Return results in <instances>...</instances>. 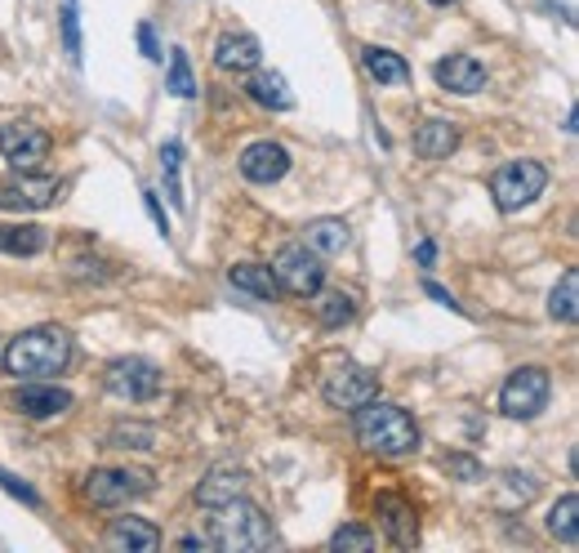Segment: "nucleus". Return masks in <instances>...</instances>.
<instances>
[{"instance_id": "f257e3e1", "label": "nucleus", "mask_w": 579, "mask_h": 553, "mask_svg": "<svg viewBox=\"0 0 579 553\" xmlns=\"http://www.w3.org/2000/svg\"><path fill=\"white\" fill-rule=\"evenodd\" d=\"M353 429H357V442L374 455H389V459H402V455H415L419 451V425L415 415L397 402H361L353 410Z\"/></svg>"}, {"instance_id": "f03ea898", "label": "nucleus", "mask_w": 579, "mask_h": 553, "mask_svg": "<svg viewBox=\"0 0 579 553\" xmlns=\"http://www.w3.org/2000/svg\"><path fill=\"white\" fill-rule=\"evenodd\" d=\"M210 544L223 553H255V549H272L276 531L263 518L259 504H250L246 495H236L227 504H219L210 518Z\"/></svg>"}, {"instance_id": "7ed1b4c3", "label": "nucleus", "mask_w": 579, "mask_h": 553, "mask_svg": "<svg viewBox=\"0 0 579 553\" xmlns=\"http://www.w3.org/2000/svg\"><path fill=\"white\" fill-rule=\"evenodd\" d=\"M72 361V335L59 331V327H36V331H23L19 340H10L5 348V366L10 376H27V380H50L59 376L63 366Z\"/></svg>"}, {"instance_id": "20e7f679", "label": "nucleus", "mask_w": 579, "mask_h": 553, "mask_svg": "<svg viewBox=\"0 0 579 553\" xmlns=\"http://www.w3.org/2000/svg\"><path fill=\"white\" fill-rule=\"evenodd\" d=\"M549 393H553V380L544 366H521L513 371L500 389V410L508 420H535V415L549 406Z\"/></svg>"}, {"instance_id": "39448f33", "label": "nucleus", "mask_w": 579, "mask_h": 553, "mask_svg": "<svg viewBox=\"0 0 579 553\" xmlns=\"http://www.w3.org/2000/svg\"><path fill=\"white\" fill-rule=\"evenodd\" d=\"M544 188H549V170H544L540 161H508V165H500L495 179H491V197H495V206L508 210V214L521 210V206H530Z\"/></svg>"}, {"instance_id": "423d86ee", "label": "nucleus", "mask_w": 579, "mask_h": 553, "mask_svg": "<svg viewBox=\"0 0 579 553\" xmlns=\"http://www.w3.org/2000/svg\"><path fill=\"white\" fill-rule=\"evenodd\" d=\"M50 134H45L36 121H0V157H5L14 170L32 174L50 161Z\"/></svg>"}, {"instance_id": "0eeeda50", "label": "nucleus", "mask_w": 579, "mask_h": 553, "mask_svg": "<svg viewBox=\"0 0 579 553\" xmlns=\"http://www.w3.org/2000/svg\"><path fill=\"white\" fill-rule=\"evenodd\" d=\"M272 276H276V286L290 291V295H299V299H312L325 282V268H321V255L308 250V246H285L276 259H272Z\"/></svg>"}, {"instance_id": "6e6552de", "label": "nucleus", "mask_w": 579, "mask_h": 553, "mask_svg": "<svg viewBox=\"0 0 579 553\" xmlns=\"http://www.w3.org/2000/svg\"><path fill=\"white\" fill-rule=\"evenodd\" d=\"M321 393L334 410H357L361 402L379 397V376L370 371V366H357V361H334Z\"/></svg>"}, {"instance_id": "1a4fd4ad", "label": "nucleus", "mask_w": 579, "mask_h": 553, "mask_svg": "<svg viewBox=\"0 0 579 553\" xmlns=\"http://www.w3.org/2000/svg\"><path fill=\"white\" fill-rule=\"evenodd\" d=\"M152 491V474L148 469H94L85 478V495L103 509H121V504L138 500Z\"/></svg>"}, {"instance_id": "9d476101", "label": "nucleus", "mask_w": 579, "mask_h": 553, "mask_svg": "<svg viewBox=\"0 0 579 553\" xmlns=\"http://www.w3.org/2000/svg\"><path fill=\"white\" fill-rule=\"evenodd\" d=\"M108 393L121 402H152L161 393V371L148 357H121L108 366Z\"/></svg>"}, {"instance_id": "9b49d317", "label": "nucleus", "mask_w": 579, "mask_h": 553, "mask_svg": "<svg viewBox=\"0 0 579 553\" xmlns=\"http://www.w3.org/2000/svg\"><path fill=\"white\" fill-rule=\"evenodd\" d=\"M59 197V179H50V174H14V179H5L0 183V206L5 210H40V206H50Z\"/></svg>"}, {"instance_id": "f8f14e48", "label": "nucleus", "mask_w": 579, "mask_h": 553, "mask_svg": "<svg viewBox=\"0 0 579 553\" xmlns=\"http://www.w3.org/2000/svg\"><path fill=\"white\" fill-rule=\"evenodd\" d=\"M374 514H379V527L397 549H415L419 544V514L406 495H379L374 500Z\"/></svg>"}, {"instance_id": "ddd939ff", "label": "nucleus", "mask_w": 579, "mask_h": 553, "mask_svg": "<svg viewBox=\"0 0 579 553\" xmlns=\"http://www.w3.org/2000/svg\"><path fill=\"white\" fill-rule=\"evenodd\" d=\"M259 63H263V45L250 32H227L214 45V67L227 76H250Z\"/></svg>"}, {"instance_id": "4468645a", "label": "nucleus", "mask_w": 579, "mask_h": 553, "mask_svg": "<svg viewBox=\"0 0 579 553\" xmlns=\"http://www.w3.org/2000/svg\"><path fill=\"white\" fill-rule=\"evenodd\" d=\"M14 406L23 415H32V420H54V415L72 410V393L59 389V384H45V380H32L14 393Z\"/></svg>"}, {"instance_id": "2eb2a0df", "label": "nucleus", "mask_w": 579, "mask_h": 553, "mask_svg": "<svg viewBox=\"0 0 579 553\" xmlns=\"http://www.w3.org/2000/svg\"><path fill=\"white\" fill-rule=\"evenodd\" d=\"M285 170H290V152L281 144H272V138L250 144L246 152H241V174H246L250 183H276V179H285Z\"/></svg>"}, {"instance_id": "dca6fc26", "label": "nucleus", "mask_w": 579, "mask_h": 553, "mask_svg": "<svg viewBox=\"0 0 579 553\" xmlns=\"http://www.w3.org/2000/svg\"><path fill=\"white\" fill-rule=\"evenodd\" d=\"M432 76H438V85L451 89V95H477V89H486V67H481L472 54L442 59L438 67H432Z\"/></svg>"}, {"instance_id": "f3484780", "label": "nucleus", "mask_w": 579, "mask_h": 553, "mask_svg": "<svg viewBox=\"0 0 579 553\" xmlns=\"http://www.w3.org/2000/svg\"><path fill=\"white\" fill-rule=\"evenodd\" d=\"M108 544L121 553H152V549H161V531L148 518H112Z\"/></svg>"}, {"instance_id": "a211bd4d", "label": "nucleus", "mask_w": 579, "mask_h": 553, "mask_svg": "<svg viewBox=\"0 0 579 553\" xmlns=\"http://www.w3.org/2000/svg\"><path fill=\"white\" fill-rule=\"evenodd\" d=\"M455 144H459L455 121L432 116V121H423V125L415 130V152H419L423 161H442V157H451V152H455Z\"/></svg>"}, {"instance_id": "6ab92c4d", "label": "nucleus", "mask_w": 579, "mask_h": 553, "mask_svg": "<svg viewBox=\"0 0 579 553\" xmlns=\"http://www.w3.org/2000/svg\"><path fill=\"white\" fill-rule=\"evenodd\" d=\"M246 95L259 103V108H272V112H290L295 108V95H290V85H285V76L281 72H250V81H246Z\"/></svg>"}, {"instance_id": "aec40b11", "label": "nucleus", "mask_w": 579, "mask_h": 553, "mask_svg": "<svg viewBox=\"0 0 579 553\" xmlns=\"http://www.w3.org/2000/svg\"><path fill=\"white\" fill-rule=\"evenodd\" d=\"M246 495V474L241 469H210L197 487V504H206V509H219V504Z\"/></svg>"}, {"instance_id": "412c9836", "label": "nucleus", "mask_w": 579, "mask_h": 553, "mask_svg": "<svg viewBox=\"0 0 579 553\" xmlns=\"http://www.w3.org/2000/svg\"><path fill=\"white\" fill-rule=\"evenodd\" d=\"M348 242H353V233H348L344 219H312L304 228V246L317 250V255H340Z\"/></svg>"}, {"instance_id": "4be33fe9", "label": "nucleus", "mask_w": 579, "mask_h": 553, "mask_svg": "<svg viewBox=\"0 0 579 553\" xmlns=\"http://www.w3.org/2000/svg\"><path fill=\"white\" fill-rule=\"evenodd\" d=\"M45 246H50V237H45V228L36 223H0V250L5 255H40Z\"/></svg>"}, {"instance_id": "5701e85b", "label": "nucleus", "mask_w": 579, "mask_h": 553, "mask_svg": "<svg viewBox=\"0 0 579 553\" xmlns=\"http://www.w3.org/2000/svg\"><path fill=\"white\" fill-rule=\"evenodd\" d=\"M227 282H232L236 291L255 295V299H276V295H281L272 268H263V263H236V268L227 272Z\"/></svg>"}, {"instance_id": "b1692460", "label": "nucleus", "mask_w": 579, "mask_h": 553, "mask_svg": "<svg viewBox=\"0 0 579 553\" xmlns=\"http://www.w3.org/2000/svg\"><path fill=\"white\" fill-rule=\"evenodd\" d=\"M361 59H366V72H370L379 85H406V81H410L406 59L393 54V50H379V45H370V50H366Z\"/></svg>"}, {"instance_id": "393cba45", "label": "nucleus", "mask_w": 579, "mask_h": 553, "mask_svg": "<svg viewBox=\"0 0 579 553\" xmlns=\"http://www.w3.org/2000/svg\"><path fill=\"white\" fill-rule=\"evenodd\" d=\"M575 518H579V495L570 491V495H562L553 509H549V531L562 540V544H579V527H575Z\"/></svg>"}, {"instance_id": "a878e982", "label": "nucleus", "mask_w": 579, "mask_h": 553, "mask_svg": "<svg viewBox=\"0 0 579 553\" xmlns=\"http://www.w3.org/2000/svg\"><path fill=\"white\" fill-rule=\"evenodd\" d=\"M317 295H321V291H317ZM353 312H357V304H353V295H344V291H330V295L317 299V317H321V327H330V331L348 327Z\"/></svg>"}, {"instance_id": "bb28decb", "label": "nucleus", "mask_w": 579, "mask_h": 553, "mask_svg": "<svg viewBox=\"0 0 579 553\" xmlns=\"http://www.w3.org/2000/svg\"><path fill=\"white\" fill-rule=\"evenodd\" d=\"M549 312H553L557 321H575V317H579V272H575V268L557 282V291H553V299H549Z\"/></svg>"}, {"instance_id": "cd10ccee", "label": "nucleus", "mask_w": 579, "mask_h": 553, "mask_svg": "<svg viewBox=\"0 0 579 553\" xmlns=\"http://www.w3.org/2000/svg\"><path fill=\"white\" fill-rule=\"evenodd\" d=\"M178 170H183V148L170 138V144L161 148V174H165V193H170V201L183 210V206H187V197H183V179H178Z\"/></svg>"}, {"instance_id": "c85d7f7f", "label": "nucleus", "mask_w": 579, "mask_h": 553, "mask_svg": "<svg viewBox=\"0 0 579 553\" xmlns=\"http://www.w3.org/2000/svg\"><path fill=\"white\" fill-rule=\"evenodd\" d=\"M170 95L174 99H192V95H197V76H192L183 50H170Z\"/></svg>"}, {"instance_id": "c756f323", "label": "nucleus", "mask_w": 579, "mask_h": 553, "mask_svg": "<svg viewBox=\"0 0 579 553\" xmlns=\"http://www.w3.org/2000/svg\"><path fill=\"white\" fill-rule=\"evenodd\" d=\"M330 549H357V553H370L374 549V531H366V527H340L330 536Z\"/></svg>"}, {"instance_id": "7c9ffc66", "label": "nucleus", "mask_w": 579, "mask_h": 553, "mask_svg": "<svg viewBox=\"0 0 579 553\" xmlns=\"http://www.w3.org/2000/svg\"><path fill=\"white\" fill-rule=\"evenodd\" d=\"M442 469H446L451 478H459V482H481V478H486V469H481L472 455H446Z\"/></svg>"}, {"instance_id": "2f4dec72", "label": "nucleus", "mask_w": 579, "mask_h": 553, "mask_svg": "<svg viewBox=\"0 0 579 553\" xmlns=\"http://www.w3.org/2000/svg\"><path fill=\"white\" fill-rule=\"evenodd\" d=\"M0 487H5V491H10L14 500H23V504H32V509H36V504H40V495H36V491H32V487H27L23 478H14L10 469H0Z\"/></svg>"}, {"instance_id": "473e14b6", "label": "nucleus", "mask_w": 579, "mask_h": 553, "mask_svg": "<svg viewBox=\"0 0 579 553\" xmlns=\"http://www.w3.org/2000/svg\"><path fill=\"white\" fill-rule=\"evenodd\" d=\"M63 40H67V54L81 63V27H76V5H72V0L63 10Z\"/></svg>"}, {"instance_id": "72a5a7b5", "label": "nucleus", "mask_w": 579, "mask_h": 553, "mask_svg": "<svg viewBox=\"0 0 579 553\" xmlns=\"http://www.w3.org/2000/svg\"><path fill=\"white\" fill-rule=\"evenodd\" d=\"M423 295H432V299H438V304H446V308H451V312H464V308H459V304H455V295H451V291H442V286H438V282H423Z\"/></svg>"}, {"instance_id": "f704fd0d", "label": "nucleus", "mask_w": 579, "mask_h": 553, "mask_svg": "<svg viewBox=\"0 0 579 553\" xmlns=\"http://www.w3.org/2000/svg\"><path fill=\"white\" fill-rule=\"evenodd\" d=\"M138 45H143V54H148V59H161V50H157V36H152V27H148V23L138 27Z\"/></svg>"}, {"instance_id": "c9c22d12", "label": "nucleus", "mask_w": 579, "mask_h": 553, "mask_svg": "<svg viewBox=\"0 0 579 553\" xmlns=\"http://www.w3.org/2000/svg\"><path fill=\"white\" fill-rule=\"evenodd\" d=\"M143 201H148V210H152V219H157V228H161V233H170V223H165V210H161L157 193H143Z\"/></svg>"}, {"instance_id": "e433bc0d", "label": "nucleus", "mask_w": 579, "mask_h": 553, "mask_svg": "<svg viewBox=\"0 0 579 553\" xmlns=\"http://www.w3.org/2000/svg\"><path fill=\"white\" fill-rule=\"evenodd\" d=\"M415 259H419V263L428 268L432 259H438V246H432V242H419V246H415Z\"/></svg>"}, {"instance_id": "4c0bfd02", "label": "nucleus", "mask_w": 579, "mask_h": 553, "mask_svg": "<svg viewBox=\"0 0 579 553\" xmlns=\"http://www.w3.org/2000/svg\"><path fill=\"white\" fill-rule=\"evenodd\" d=\"M206 544H210V540H197V536H187V540H183L178 549H187V553H192V549H206Z\"/></svg>"}, {"instance_id": "58836bf2", "label": "nucleus", "mask_w": 579, "mask_h": 553, "mask_svg": "<svg viewBox=\"0 0 579 553\" xmlns=\"http://www.w3.org/2000/svg\"><path fill=\"white\" fill-rule=\"evenodd\" d=\"M432 5H451V0H432Z\"/></svg>"}]
</instances>
